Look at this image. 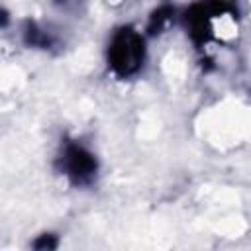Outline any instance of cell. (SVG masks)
Segmentation results:
<instances>
[{
	"label": "cell",
	"instance_id": "obj_1",
	"mask_svg": "<svg viewBox=\"0 0 251 251\" xmlns=\"http://www.w3.org/2000/svg\"><path fill=\"white\" fill-rule=\"evenodd\" d=\"M145 57V37L133 25H122L112 33L106 49V61L118 78L135 76L143 69Z\"/></svg>",
	"mask_w": 251,
	"mask_h": 251
},
{
	"label": "cell",
	"instance_id": "obj_2",
	"mask_svg": "<svg viewBox=\"0 0 251 251\" xmlns=\"http://www.w3.org/2000/svg\"><path fill=\"white\" fill-rule=\"evenodd\" d=\"M55 167L73 186H90L98 176L96 155L75 139H65L61 143Z\"/></svg>",
	"mask_w": 251,
	"mask_h": 251
},
{
	"label": "cell",
	"instance_id": "obj_3",
	"mask_svg": "<svg viewBox=\"0 0 251 251\" xmlns=\"http://www.w3.org/2000/svg\"><path fill=\"white\" fill-rule=\"evenodd\" d=\"M24 41L29 47H37V49H51L57 43L55 35L49 29L41 27L39 24H35L31 20L25 22V25H24Z\"/></svg>",
	"mask_w": 251,
	"mask_h": 251
},
{
	"label": "cell",
	"instance_id": "obj_4",
	"mask_svg": "<svg viewBox=\"0 0 251 251\" xmlns=\"http://www.w3.org/2000/svg\"><path fill=\"white\" fill-rule=\"evenodd\" d=\"M171 16H173V8H169V6H163V8L155 10V12H153V16H151V20H149L147 29H149L151 33L161 31V29H163V25L171 20Z\"/></svg>",
	"mask_w": 251,
	"mask_h": 251
},
{
	"label": "cell",
	"instance_id": "obj_5",
	"mask_svg": "<svg viewBox=\"0 0 251 251\" xmlns=\"http://www.w3.org/2000/svg\"><path fill=\"white\" fill-rule=\"evenodd\" d=\"M35 249H55L57 247V237L53 233H43L33 241Z\"/></svg>",
	"mask_w": 251,
	"mask_h": 251
},
{
	"label": "cell",
	"instance_id": "obj_6",
	"mask_svg": "<svg viewBox=\"0 0 251 251\" xmlns=\"http://www.w3.org/2000/svg\"><path fill=\"white\" fill-rule=\"evenodd\" d=\"M82 2H84V0H53V4H57V6H59L61 10H65V12H75V10H78Z\"/></svg>",
	"mask_w": 251,
	"mask_h": 251
}]
</instances>
